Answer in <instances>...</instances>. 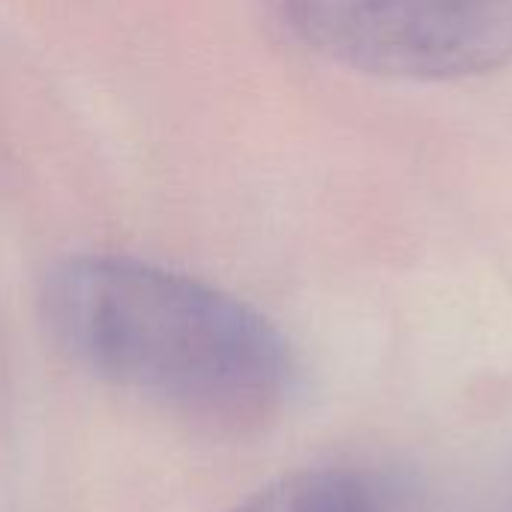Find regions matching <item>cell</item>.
I'll return each instance as SVG.
<instances>
[{
    "mask_svg": "<svg viewBox=\"0 0 512 512\" xmlns=\"http://www.w3.org/2000/svg\"><path fill=\"white\" fill-rule=\"evenodd\" d=\"M39 312L69 363L207 432L270 426L297 384L294 351L267 315L153 261L72 255L45 276Z\"/></svg>",
    "mask_w": 512,
    "mask_h": 512,
    "instance_id": "cell-1",
    "label": "cell"
},
{
    "mask_svg": "<svg viewBox=\"0 0 512 512\" xmlns=\"http://www.w3.org/2000/svg\"><path fill=\"white\" fill-rule=\"evenodd\" d=\"M318 54L366 75L456 81L512 60V0H276Z\"/></svg>",
    "mask_w": 512,
    "mask_h": 512,
    "instance_id": "cell-2",
    "label": "cell"
},
{
    "mask_svg": "<svg viewBox=\"0 0 512 512\" xmlns=\"http://www.w3.org/2000/svg\"><path fill=\"white\" fill-rule=\"evenodd\" d=\"M225 512H414V501L384 471L324 465L270 480Z\"/></svg>",
    "mask_w": 512,
    "mask_h": 512,
    "instance_id": "cell-3",
    "label": "cell"
},
{
    "mask_svg": "<svg viewBox=\"0 0 512 512\" xmlns=\"http://www.w3.org/2000/svg\"><path fill=\"white\" fill-rule=\"evenodd\" d=\"M507 512H512V495H510V507H507Z\"/></svg>",
    "mask_w": 512,
    "mask_h": 512,
    "instance_id": "cell-4",
    "label": "cell"
}]
</instances>
